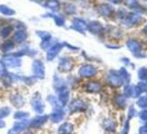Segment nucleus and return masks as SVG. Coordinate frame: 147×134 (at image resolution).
<instances>
[{"instance_id": "1", "label": "nucleus", "mask_w": 147, "mask_h": 134, "mask_svg": "<svg viewBox=\"0 0 147 134\" xmlns=\"http://www.w3.org/2000/svg\"><path fill=\"white\" fill-rule=\"evenodd\" d=\"M127 46L129 47V48H130L131 50H133V51L136 50V48L139 47V46H138V44L136 42H135V41H130V42H129V44H127Z\"/></svg>"}]
</instances>
